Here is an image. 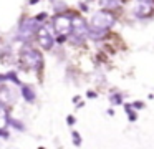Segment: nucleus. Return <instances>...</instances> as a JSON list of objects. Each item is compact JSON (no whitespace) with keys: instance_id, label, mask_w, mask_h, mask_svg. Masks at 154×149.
<instances>
[{"instance_id":"obj_9","label":"nucleus","mask_w":154,"mask_h":149,"mask_svg":"<svg viewBox=\"0 0 154 149\" xmlns=\"http://www.w3.org/2000/svg\"><path fill=\"white\" fill-rule=\"evenodd\" d=\"M124 109L128 111V118H129V121H136L137 114H136V111H133V106L128 104V103H124Z\"/></svg>"},{"instance_id":"obj_5","label":"nucleus","mask_w":154,"mask_h":149,"mask_svg":"<svg viewBox=\"0 0 154 149\" xmlns=\"http://www.w3.org/2000/svg\"><path fill=\"white\" fill-rule=\"evenodd\" d=\"M37 38H38V45L42 46L43 50H50V48H53V43H55V40H53V35L50 33V30H48V26H38V30H37Z\"/></svg>"},{"instance_id":"obj_18","label":"nucleus","mask_w":154,"mask_h":149,"mask_svg":"<svg viewBox=\"0 0 154 149\" xmlns=\"http://www.w3.org/2000/svg\"><path fill=\"white\" fill-rule=\"evenodd\" d=\"M80 8L83 10V12H88V7H86V3H80Z\"/></svg>"},{"instance_id":"obj_14","label":"nucleus","mask_w":154,"mask_h":149,"mask_svg":"<svg viewBox=\"0 0 154 149\" xmlns=\"http://www.w3.org/2000/svg\"><path fill=\"white\" fill-rule=\"evenodd\" d=\"M66 123H68L70 126H73L75 123H76V119H75V116H68V118H66Z\"/></svg>"},{"instance_id":"obj_2","label":"nucleus","mask_w":154,"mask_h":149,"mask_svg":"<svg viewBox=\"0 0 154 149\" xmlns=\"http://www.w3.org/2000/svg\"><path fill=\"white\" fill-rule=\"evenodd\" d=\"M20 58H22V61H23L25 66H30V68H35V70H40L42 65H43L42 55L37 50L30 48V46H25V50H22Z\"/></svg>"},{"instance_id":"obj_1","label":"nucleus","mask_w":154,"mask_h":149,"mask_svg":"<svg viewBox=\"0 0 154 149\" xmlns=\"http://www.w3.org/2000/svg\"><path fill=\"white\" fill-rule=\"evenodd\" d=\"M71 42L75 43V45H80V43H83L85 40L88 38V35H90V28H88L86 22L81 18H75L73 20V30H71Z\"/></svg>"},{"instance_id":"obj_3","label":"nucleus","mask_w":154,"mask_h":149,"mask_svg":"<svg viewBox=\"0 0 154 149\" xmlns=\"http://www.w3.org/2000/svg\"><path fill=\"white\" fill-rule=\"evenodd\" d=\"M114 23V18L111 13L104 12V10H100L93 15L91 18V28H96V30H108L111 28Z\"/></svg>"},{"instance_id":"obj_13","label":"nucleus","mask_w":154,"mask_h":149,"mask_svg":"<svg viewBox=\"0 0 154 149\" xmlns=\"http://www.w3.org/2000/svg\"><path fill=\"white\" fill-rule=\"evenodd\" d=\"M131 106H133L134 109H143V108H144V103H141V101H134Z\"/></svg>"},{"instance_id":"obj_15","label":"nucleus","mask_w":154,"mask_h":149,"mask_svg":"<svg viewBox=\"0 0 154 149\" xmlns=\"http://www.w3.org/2000/svg\"><path fill=\"white\" fill-rule=\"evenodd\" d=\"M47 17H48V15H47V13H45V12H43V13H38V15H37V17H35V18H37V20H38V22H40V20H45V18H47Z\"/></svg>"},{"instance_id":"obj_6","label":"nucleus","mask_w":154,"mask_h":149,"mask_svg":"<svg viewBox=\"0 0 154 149\" xmlns=\"http://www.w3.org/2000/svg\"><path fill=\"white\" fill-rule=\"evenodd\" d=\"M133 13L137 18H146V17H149L151 13H152V5H151V2H147V0H137Z\"/></svg>"},{"instance_id":"obj_19","label":"nucleus","mask_w":154,"mask_h":149,"mask_svg":"<svg viewBox=\"0 0 154 149\" xmlns=\"http://www.w3.org/2000/svg\"><path fill=\"white\" fill-rule=\"evenodd\" d=\"M38 2V0H30V3H32V5H33V3H37Z\"/></svg>"},{"instance_id":"obj_7","label":"nucleus","mask_w":154,"mask_h":149,"mask_svg":"<svg viewBox=\"0 0 154 149\" xmlns=\"http://www.w3.org/2000/svg\"><path fill=\"white\" fill-rule=\"evenodd\" d=\"M22 95H23L25 101H28V103H33V101H35V98H37L35 91L30 88V86H22Z\"/></svg>"},{"instance_id":"obj_8","label":"nucleus","mask_w":154,"mask_h":149,"mask_svg":"<svg viewBox=\"0 0 154 149\" xmlns=\"http://www.w3.org/2000/svg\"><path fill=\"white\" fill-rule=\"evenodd\" d=\"M103 8H118L119 7V0H101Z\"/></svg>"},{"instance_id":"obj_16","label":"nucleus","mask_w":154,"mask_h":149,"mask_svg":"<svg viewBox=\"0 0 154 149\" xmlns=\"http://www.w3.org/2000/svg\"><path fill=\"white\" fill-rule=\"evenodd\" d=\"M66 36H68V35H60V36L57 38V42H58V43H63L65 40H66Z\"/></svg>"},{"instance_id":"obj_11","label":"nucleus","mask_w":154,"mask_h":149,"mask_svg":"<svg viewBox=\"0 0 154 149\" xmlns=\"http://www.w3.org/2000/svg\"><path fill=\"white\" fill-rule=\"evenodd\" d=\"M109 101L113 103V104H121V103H123V95H121V93H114V95L109 96Z\"/></svg>"},{"instance_id":"obj_17","label":"nucleus","mask_w":154,"mask_h":149,"mask_svg":"<svg viewBox=\"0 0 154 149\" xmlns=\"http://www.w3.org/2000/svg\"><path fill=\"white\" fill-rule=\"evenodd\" d=\"M86 96H88V98H96L98 95H96L94 91H88V93H86Z\"/></svg>"},{"instance_id":"obj_4","label":"nucleus","mask_w":154,"mask_h":149,"mask_svg":"<svg viewBox=\"0 0 154 149\" xmlns=\"http://www.w3.org/2000/svg\"><path fill=\"white\" fill-rule=\"evenodd\" d=\"M53 26L58 35H70L71 30H73V22L66 15H57L55 17V22H53Z\"/></svg>"},{"instance_id":"obj_12","label":"nucleus","mask_w":154,"mask_h":149,"mask_svg":"<svg viewBox=\"0 0 154 149\" xmlns=\"http://www.w3.org/2000/svg\"><path fill=\"white\" fill-rule=\"evenodd\" d=\"M71 136H73V144H75V146H81V136L78 134L76 131L71 132Z\"/></svg>"},{"instance_id":"obj_10","label":"nucleus","mask_w":154,"mask_h":149,"mask_svg":"<svg viewBox=\"0 0 154 149\" xmlns=\"http://www.w3.org/2000/svg\"><path fill=\"white\" fill-rule=\"evenodd\" d=\"M8 124H10V126H14L15 129H18V131H25V126H23V123L17 121V119H12V118H8Z\"/></svg>"}]
</instances>
